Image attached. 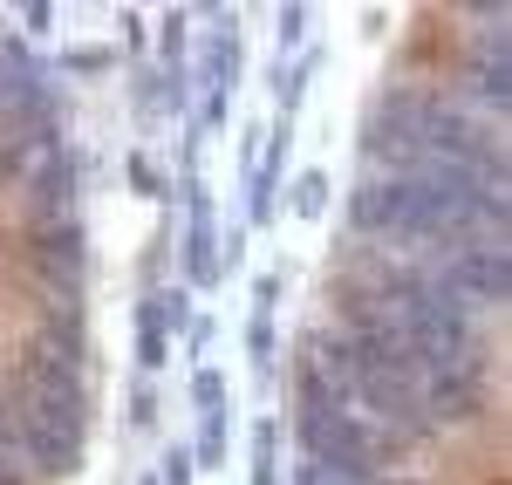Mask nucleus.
Returning <instances> with one entry per match:
<instances>
[{
	"instance_id": "2",
	"label": "nucleus",
	"mask_w": 512,
	"mask_h": 485,
	"mask_svg": "<svg viewBox=\"0 0 512 485\" xmlns=\"http://www.w3.org/2000/svg\"><path fill=\"white\" fill-rule=\"evenodd\" d=\"M437 287H444L458 308H499V301H506V287H512L506 246H499V240H465V246H451V260H444Z\"/></svg>"
},
{
	"instance_id": "3",
	"label": "nucleus",
	"mask_w": 512,
	"mask_h": 485,
	"mask_svg": "<svg viewBox=\"0 0 512 485\" xmlns=\"http://www.w3.org/2000/svg\"><path fill=\"white\" fill-rule=\"evenodd\" d=\"M465 89H472L478 110H506L512 103V62H506V41H478L465 48Z\"/></svg>"
},
{
	"instance_id": "1",
	"label": "nucleus",
	"mask_w": 512,
	"mask_h": 485,
	"mask_svg": "<svg viewBox=\"0 0 512 485\" xmlns=\"http://www.w3.org/2000/svg\"><path fill=\"white\" fill-rule=\"evenodd\" d=\"M301 445H308L315 465L342 472L349 485H383V472L396 465V431H383L362 410H342V404H308L301 397Z\"/></svg>"
}]
</instances>
